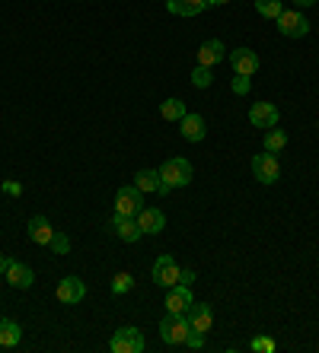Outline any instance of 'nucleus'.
<instances>
[{"instance_id": "obj_1", "label": "nucleus", "mask_w": 319, "mask_h": 353, "mask_svg": "<svg viewBox=\"0 0 319 353\" xmlns=\"http://www.w3.org/2000/svg\"><path fill=\"white\" fill-rule=\"evenodd\" d=\"M188 331H192V325H188L185 315L166 312L163 321H160V337H163V344H169V347H182L185 337H188Z\"/></svg>"}, {"instance_id": "obj_2", "label": "nucleus", "mask_w": 319, "mask_h": 353, "mask_svg": "<svg viewBox=\"0 0 319 353\" xmlns=\"http://www.w3.org/2000/svg\"><path fill=\"white\" fill-rule=\"evenodd\" d=\"M160 179L166 181L169 188H185L192 181V163L185 157H173L160 165Z\"/></svg>"}, {"instance_id": "obj_3", "label": "nucleus", "mask_w": 319, "mask_h": 353, "mask_svg": "<svg viewBox=\"0 0 319 353\" xmlns=\"http://www.w3.org/2000/svg\"><path fill=\"white\" fill-rule=\"evenodd\" d=\"M144 191L137 185H122L115 191V214L118 216H137L144 210Z\"/></svg>"}, {"instance_id": "obj_4", "label": "nucleus", "mask_w": 319, "mask_h": 353, "mask_svg": "<svg viewBox=\"0 0 319 353\" xmlns=\"http://www.w3.org/2000/svg\"><path fill=\"white\" fill-rule=\"evenodd\" d=\"M252 175L262 181V185H275L281 179V163H278V153H255L252 157Z\"/></svg>"}, {"instance_id": "obj_5", "label": "nucleus", "mask_w": 319, "mask_h": 353, "mask_svg": "<svg viewBox=\"0 0 319 353\" xmlns=\"http://www.w3.org/2000/svg\"><path fill=\"white\" fill-rule=\"evenodd\" d=\"M275 23H278V32L287 35V39H303L310 32V19L303 17L300 10H281V17Z\"/></svg>"}, {"instance_id": "obj_6", "label": "nucleus", "mask_w": 319, "mask_h": 353, "mask_svg": "<svg viewBox=\"0 0 319 353\" xmlns=\"http://www.w3.org/2000/svg\"><path fill=\"white\" fill-rule=\"evenodd\" d=\"M112 353H141L144 350V334L137 328H118L109 341Z\"/></svg>"}, {"instance_id": "obj_7", "label": "nucleus", "mask_w": 319, "mask_h": 353, "mask_svg": "<svg viewBox=\"0 0 319 353\" xmlns=\"http://www.w3.org/2000/svg\"><path fill=\"white\" fill-rule=\"evenodd\" d=\"M179 268L176 261H173V255H160L157 261H153V271H151V277H153V283H160V287H176L179 283Z\"/></svg>"}, {"instance_id": "obj_8", "label": "nucleus", "mask_w": 319, "mask_h": 353, "mask_svg": "<svg viewBox=\"0 0 319 353\" xmlns=\"http://www.w3.org/2000/svg\"><path fill=\"white\" fill-rule=\"evenodd\" d=\"M278 118H281V112H278V105L275 102H252V108H249V124L252 128H275L278 124Z\"/></svg>"}, {"instance_id": "obj_9", "label": "nucleus", "mask_w": 319, "mask_h": 353, "mask_svg": "<svg viewBox=\"0 0 319 353\" xmlns=\"http://www.w3.org/2000/svg\"><path fill=\"white\" fill-rule=\"evenodd\" d=\"M227 61L233 67V74H243V77H252L259 70V54L252 48H236V51H227Z\"/></svg>"}, {"instance_id": "obj_10", "label": "nucleus", "mask_w": 319, "mask_h": 353, "mask_svg": "<svg viewBox=\"0 0 319 353\" xmlns=\"http://www.w3.org/2000/svg\"><path fill=\"white\" fill-rule=\"evenodd\" d=\"M192 303H195V299H192V287L176 283V287H169L166 303H163V305H166V312H173V315H185Z\"/></svg>"}, {"instance_id": "obj_11", "label": "nucleus", "mask_w": 319, "mask_h": 353, "mask_svg": "<svg viewBox=\"0 0 319 353\" xmlns=\"http://www.w3.org/2000/svg\"><path fill=\"white\" fill-rule=\"evenodd\" d=\"M84 296H86V283L80 277H64L58 283V303L77 305V303H84Z\"/></svg>"}, {"instance_id": "obj_12", "label": "nucleus", "mask_w": 319, "mask_h": 353, "mask_svg": "<svg viewBox=\"0 0 319 353\" xmlns=\"http://www.w3.org/2000/svg\"><path fill=\"white\" fill-rule=\"evenodd\" d=\"M179 134H182L185 140H192V143H202L204 134H208V124H204L202 115L185 112V118H179Z\"/></svg>"}, {"instance_id": "obj_13", "label": "nucleus", "mask_w": 319, "mask_h": 353, "mask_svg": "<svg viewBox=\"0 0 319 353\" xmlns=\"http://www.w3.org/2000/svg\"><path fill=\"white\" fill-rule=\"evenodd\" d=\"M109 230L115 232V236L122 239V242H137V239L144 236L135 216H118V214H112V220H109Z\"/></svg>"}, {"instance_id": "obj_14", "label": "nucleus", "mask_w": 319, "mask_h": 353, "mask_svg": "<svg viewBox=\"0 0 319 353\" xmlns=\"http://www.w3.org/2000/svg\"><path fill=\"white\" fill-rule=\"evenodd\" d=\"M135 220H137V226H141L144 236H160L163 226H166V216H163V210H157V207H144Z\"/></svg>"}, {"instance_id": "obj_15", "label": "nucleus", "mask_w": 319, "mask_h": 353, "mask_svg": "<svg viewBox=\"0 0 319 353\" xmlns=\"http://www.w3.org/2000/svg\"><path fill=\"white\" fill-rule=\"evenodd\" d=\"M185 319H188V325H192L195 331H204V334H208L211 325H214V312H211L208 303H192L188 312H185Z\"/></svg>"}, {"instance_id": "obj_16", "label": "nucleus", "mask_w": 319, "mask_h": 353, "mask_svg": "<svg viewBox=\"0 0 319 353\" xmlns=\"http://www.w3.org/2000/svg\"><path fill=\"white\" fill-rule=\"evenodd\" d=\"M7 283L13 290H29L35 283V274H32V268L29 264H23V261H13L7 268Z\"/></svg>"}, {"instance_id": "obj_17", "label": "nucleus", "mask_w": 319, "mask_h": 353, "mask_svg": "<svg viewBox=\"0 0 319 353\" xmlns=\"http://www.w3.org/2000/svg\"><path fill=\"white\" fill-rule=\"evenodd\" d=\"M224 58H227V48H224V41L220 39H208L202 48H198V64H204V67L220 64Z\"/></svg>"}, {"instance_id": "obj_18", "label": "nucleus", "mask_w": 319, "mask_h": 353, "mask_svg": "<svg viewBox=\"0 0 319 353\" xmlns=\"http://www.w3.org/2000/svg\"><path fill=\"white\" fill-rule=\"evenodd\" d=\"M166 10L173 17H198L208 10V0H166Z\"/></svg>"}, {"instance_id": "obj_19", "label": "nucleus", "mask_w": 319, "mask_h": 353, "mask_svg": "<svg viewBox=\"0 0 319 353\" xmlns=\"http://www.w3.org/2000/svg\"><path fill=\"white\" fill-rule=\"evenodd\" d=\"M51 236H55V226L48 223V216H32L29 220V239L35 245H48Z\"/></svg>"}, {"instance_id": "obj_20", "label": "nucleus", "mask_w": 319, "mask_h": 353, "mask_svg": "<svg viewBox=\"0 0 319 353\" xmlns=\"http://www.w3.org/2000/svg\"><path fill=\"white\" fill-rule=\"evenodd\" d=\"M23 341V328L13 319H0V347H17Z\"/></svg>"}, {"instance_id": "obj_21", "label": "nucleus", "mask_w": 319, "mask_h": 353, "mask_svg": "<svg viewBox=\"0 0 319 353\" xmlns=\"http://www.w3.org/2000/svg\"><path fill=\"white\" fill-rule=\"evenodd\" d=\"M135 185L147 194V191H160V185H163V179H160V169H141V172L135 175Z\"/></svg>"}, {"instance_id": "obj_22", "label": "nucleus", "mask_w": 319, "mask_h": 353, "mask_svg": "<svg viewBox=\"0 0 319 353\" xmlns=\"http://www.w3.org/2000/svg\"><path fill=\"white\" fill-rule=\"evenodd\" d=\"M284 147H287V134L281 131V128H269V131H265V150H269V153H281Z\"/></svg>"}, {"instance_id": "obj_23", "label": "nucleus", "mask_w": 319, "mask_h": 353, "mask_svg": "<svg viewBox=\"0 0 319 353\" xmlns=\"http://www.w3.org/2000/svg\"><path fill=\"white\" fill-rule=\"evenodd\" d=\"M160 115L166 118V121H179V118H185V102L182 99H166L160 105Z\"/></svg>"}, {"instance_id": "obj_24", "label": "nucleus", "mask_w": 319, "mask_h": 353, "mask_svg": "<svg viewBox=\"0 0 319 353\" xmlns=\"http://www.w3.org/2000/svg\"><path fill=\"white\" fill-rule=\"evenodd\" d=\"M255 10H259L262 19H278L281 10H284V3H281V0H255Z\"/></svg>"}, {"instance_id": "obj_25", "label": "nucleus", "mask_w": 319, "mask_h": 353, "mask_svg": "<svg viewBox=\"0 0 319 353\" xmlns=\"http://www.w3.org/2000/svg\"><path fill=\"white\" fill-rule=\"evenodd\" d=\"M211 83H214V74H211V67H204V64L195 67V74H192V86H198V90H208Z\"/></svg>"}, {"instance_id": "obj_26", "label": "nucleus", "mask_w": 319, "mask_h": 353, "mask_svg": "<svg viewBox=\"0 0 319 353\" xmlns=\"http://www.w3.org/2000/svg\"><path fill=\"white\" fill-rule=\"evenodd\" d=\"M131 287H135V277H131L128 271H122V274H115V277H112V293L125 296Z\"/></svg>"}, {"instance_id": "obj_27", "label": "nucleus", "mask_w": 319, "mask_h": 353, "mask_svg": "<svg viewBox=\"0 0 319 353\" xmlns=\"http://www.w3.org/2000/svg\"><path fill=\"white\" fill-rule=\"evenodd\" d=\"M48 248H51V252H55V255H68V252H70V239L64 236V232H58V230H55V236H51Z\"/></svg>"}, {"instance_id": "obj_28", "label": "nucleus", "mask_w": 319, "mask_h": 353, "mask_svg": "<svg viewBox=\"0 0 319 353\" xmlns=\"http://www.w3.org/2000/svg\"><path fill=\"white\" fill-rule=\"evenodd\" d=\"M230 90H233L236 96H249V90H252L249 77H243V74H233V80H230Z\"/></svg>"}, {"instance_id": "obj_29", "label": "nucleus", "mask_w": 319, "mask_h": 353, "mask_svg": "<svg viewBox=\"0 0 319 353\" xmlns=\"http://www.w3.org/2000/svg\"><path fill=\"white\" fill-rule=\"evenodd\" d=\"M185 347L188 350H204V331H188V337H185Z\"/></svg>"}, {"instance_id": "obj_30", "label": "nucleus", "mask_w": 319, "mask_h": 353, "mask_svg": "<svg viewBox=\"0 0 319 353\" xmlns=\"http://www.w3.org/2000/svg\"><path fill=\"white\" fill-rule=\"evenodd\" d=\"M252 350H255V353H275V341H271V337H255V341H252Z\"/></svg>"}, {"instance_id": "obj_31", "label": "nucleus", "mask_w": 319, "mask_h": 353, "mask_svg": "<svg viewBox=\"0 0 319 353\" xmlns=\"http://www.w3.org/2000/svg\"><path fill=\"white\" fill-rule=\"evenodd\" d=\"M0 188H3V194H10V197H19V194H23V185H19V181H13V179H7L3 185H0Z\"/></svg>"}, {"instance_id": "obj_32", "label": "nucleus", "mask_w": 319, "mask_h": 353, "mask_svg": "<svg viewBox=\"0 0 319 353\" xmlns=\"http://www.w3.org/2000/svg\"><path fill=\"white\" fill-rule=\"evenodd\" d=\"M179 283H182V287H192V283H195V271H192V268L179 271Z\"/></svg>"}, {"instance_id": "obj_33", "label": "nucleus", "mask_w": 319, "mask_h": 353, "mask_svg": "<svg viewBox=\"0 0 319 353\" xmlns=\"http://www.w3.org/2000/svg\"><path fill=\"white\" fill-rule=\"evenodd\" d=\"M13 264V258H7V255H0V274H7V268Z\"/></svg>"}, {"instance_id": "obj_34", "label": "nucleus", "mask_w": 319, "mask_h": 353, "mask_svg": "<svg viewBox=\"0 0 319 353\" xmlns=\"http://www.w3.org/2000/svg\"><path fill=\"white\" fill-rule=\"evenodd\" d=\"M297 7H313V3H316V0H294Z\"/></svg>"}, {"instance_id": "obj_35", "label": "nucleus", "mask_w": 319, "mask_h": 353, "mask_svg": "<svg viewBox=\"0 0 319 353\" xmlns=\"http://www.w3.org/2000/svg\"><path fill=\"white\" fill-rule=\"evenodd\" d=\"M224 3H230V0H208V7H224Z\"/></svg>"}]
</instances>
